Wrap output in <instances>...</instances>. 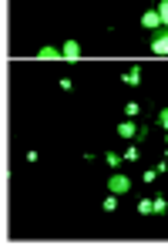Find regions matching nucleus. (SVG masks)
Masks as SVG:
<instances>
[{
  "mask_svg": "<svg viewBox=\"0 0 168 249\" xmlns=\"http://www.w3.org/2000/svg\"><path fill=\"white\" fill-rule=\"evenodd\" d=\"M128 189H131V178L121 175V172H115L111 178H108V192H115V196H125Z\"/></svg>",
  "mask_w": 168,
  "mask_h": 249,
  "instance_id": "1",
  "label": "nucleus"
},
{
  "mask_svg": "<svg viewBox=\"0 0 168 249\" xmlns=\"http://www.w3.org/2000/svg\"><path fill=\"white\" fill-rule=\"evenodd\" d=\"M141 24H145L148 31H158V27H162V17H158V10H148V14H141Z\"/></svg>",
  "mask_w": 168,
  "mask_h": 249,
  "instance_id": "2",
  "label": "nucleus"
},
{
  "mask_svg": "<svg viewBox=\"0 0 168 249\" xmlns=\"http://www.w3.org/2000/svg\"><path fill=\"white\" fill-rule=\"evenodd\" d=\"M61 54L74 61V57H81V44H78V41H64V47H61Z\"/></svg>",
  "mask_w": 168,
  "mask_h": 249,
  "instance_id": "3",
  "label": "nucleus"
},
{
  "mask_svg": "<svg viewBox=\"0 0 168 249\" xmlns=\"http://www.w3.org/2000/svg\"><path fill=\"white\" fill-rule=\"evenodd\" d=\"M118 135H121V138H138V124L134 122H121L118 124Z\"/></svg>",
  "mask_w": 168,
  "mask_h": 249,
  "instance_id": "4",
  "label": "nucleus"
},
{
  "mask_svg": "<svg viewBox=\"0 0 168 249\" xmlns=\"http://www.w3.org/2000/svg\"><path fill=\"white\" fill-rule=\"evenodd\" d=\"M151 51H155V54H168V31H165V34H158V37L151 41Z\"/></svg>",
  "mask_w": 168,
  "mask_h": 249,
  "instance_id": "5",
  "label": "nucleus"
},
{
  "mask_svg": "<svg viewBox=\"0 0 168 249\" xmlns=\"http://www.w3.org/2000/svg\"><path fill=\"white\" fill-rule=\"evenodd\" d=\"M125 84H141V64H134V68L125 71Z\"/></svg>",
  "mask_w": 168,
  "mask_h": 249,
  "instance_id": "6",
  "label": "nucleus"
},
{
  "mask_svg": "<svg viewBox=\"0 0 168 249\" xmlns=\"http://www.w3.org/2000/svg\"><path fill=\"white\" fill-rule=\"evenodd\" d=\"M37 57H41V61H54V57H64V54H61L57 47H41V51H37Z\"/></svg>",
  "mask_w": 168,
  "mask_h": 249,
  "instance_id": "7",
  "label": "nucleus"
},
{
  "mask_svg": "<svg viewBox=\"0 0 168 249\" xmlns=\"http://www.w3.org/2000/svg\"><path fill=\"white\" fill-rule=\"evenodd\" d=\"M155 10H158V17H162V27H168V0H162Z\"/></svg>",
  "mask_w": 168,
  "mask_h": 249,
  "instance_id": "8",
  "label": "nucleus"
},
{
  "mask_svg": "<svg viewBox=\"0 0 168 249\" xmlns=\"http://www.w3.org/2000/svg\"><path fill=\"white\" fill-rule=\"evenodd\" d=\"M138 212H141V215L155 212V206H151V199H138Z\"/></svg>",
  "mask_w": 168,
  "mask_h": 249,
  "instance_id": "9",
  "label": "nucleus"
},
{
  "mask_svg": "<svg viewBox=\"0 0 168 249\" xmlns=\"http://www.w3.org/2000/svg\"><path fill=\"white\" fill-rule=\"evenodd\" d=\"M151 206H155V212H165V209H168L165 196H155V199H151Z\"/></svg>",
  "mask_w": 168,
  "mask_h": 249,
  "instance_id": "10",
  "label": "nucleus"
},
{
  "mask_svg": "<svg viewBox=\"0 0 168 249\" xmlns=\"http://www.w3.org/2000/svg\"><path fill=\"white\" fill-rule=\"evenodd\" d=\"M115 209H118V196L111 192V199H104V212H115Z\"/></svg>",
  "mask_w": 168,
  "mask_h": 249,
  "instance_id": "11",
  "label": "nucleus"
},
{
  "mask_svg": "<svg viewBox=\"0 0 168 249\" xmlns=\"http://www.w3.org/2000/svg\"><path fill=\"white\" fill-rule=\"evenodd\" d=\"M104 159H108V165H111V168H118V165H121V155H115V152H108Z\"/></svg>",
  "mask_w": 168,
  "mask_h": 249,
  "instance_id": "12",
  "label": "nucleus"
},
{
  "mask_svg": "<svg viewBox=\"0 0 168 249\" xmlns=\"http://www.w3.org/2000/svg\"><path fill=\"white\" fill-rule=\"evenodd\" d=\"M158 124L168 131V108H162V111H158Z\"/></svg>",
  "mask_w": 168,
  "mask_h": 249,
  "instance_id": "13",
  "label": "nucleus"
},
{
  "mask_svg": "<svg viewBox=\"0 0 168 249\" xmlns=\"http://www.w3.org/2000/svg\"><path fill=\"white\" fill-rule=\"evenodd\" d=\"M138 111H141V108H138V105H134V101H131V105H128V108H125V115H128V118H134V115H138Z\"/></svg>",
  "mask_w": 168,
  "mask_h": 249,
  "instance_id": "14",
  "label": "nucleus"
}]
</instances>
